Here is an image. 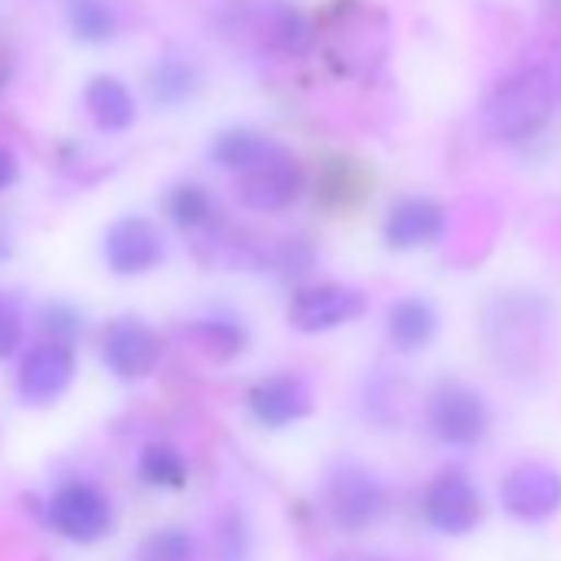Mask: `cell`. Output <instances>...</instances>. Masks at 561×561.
Masks as SVG:
<instances>
[{
	"label": "cell",
	"mask_w": 561,
	"mask_h": 561,
	"mask_svg": "<svg viewBox=\"0 0 561 561\" xmlns=\"http://www.w3.org/2000/svg\"><path fill=\"white\" fill-rule=\"evenodd\" d=\"M139 472H142L146 482H152V485L182 489L185 479H188V462H185V456H182L175 446L156 443V446H146V449H142Z\"/></svg>",
	"instance_id": "19"
},
{
	"label": "cell",
	"mask_w": 561,
	"mask_h": 561,
	"mask_svg": "<svg viewBox=\"0 0 561 561\" xmlns=\"http://www.w3.org/2000/svg\"><path fill=\"white\" fill-rule=\"evenodd\" d=\"M87 110L103 133H126L136 123V100L116 77H93L87 83Z\"/></svg>",
	"instance_id": "14"
},
{
	"label": "cell",
	"mask_w": 561,
	"mask_h": 561,
	"mask_svg": "<svg viewBox=\"0 0 561 561\" xmlns=\"http://www.w3.org/2000/svg\"><path fill=\"white\" fill-rule=\"evenodd\" d=\"M311 403H314L311 387L295 374L267 377L248 393V407H251L254 420L261 426H271V430H280V426H291V423L305 420L311 413Z\"/></svg>",
	"instance_id": "12"
},
{
	"label": "cell",
	"mask_w": 561,
	"mask_h": 561,
	"mask_svg": "<svg viewBox=\"0 0 561 561\" xmlns=\"http://www.w3.org/2000/svg\"><path fill=\"white\" fill-rule=\"evenodd\" d=\"M24 344V318L21 308L11 295L0 291V360H8L18 354V347Z\"/></svg>",
	"instance_id": "25"
},
{
	"label": "cell",
	"mask_w": 561,
	"mask_h": 561,
	"mask_svg": "<svg viewBox=\"0 0 561 561\" xmlns=\"http://www.w3.org/2000/svg\"><path fill=\"white\" fill-rule=\"evenodd\" d=\"M44 328L54 334L57 344H70L80 334V314L70 311L67 305H50L47 314H44Z\"/></svg>",
	"instance_id": "26"
},
{
	"label": "cell",
	"mask_w": 561,
	"mask_h": 561,
	"mask_svg": "<svg viewBox=\"0 0 561 561\" xmlns=\"http://www.w3.org/2000/svg\"><path fill=\"white\" fill-rule=\"evenodd\" d=\"M70 31L83 44H106L116 37L119 18L106 0H70Z\"/></svg>",
	"instance_id": "18"
},
{
	"label": "cell",
	"mask_w": 561,
	"mask_h": 561,
	"mask_svg": "<svg viewBox=\"0 0 561 561\" xmlns=\"http://www.w3.org/2000/svg\"><path fill=\"white\" fill-rule=\"evenodd\" d=\"M499 502L518 522H545L561 508V472L545 462H522L502 479Z\"/></svg>",
	"instance_id": "5"
},
{
	"label": "cell",
	"mask_w": 561,
	"mask_h": 561,
	"mask_svg": "<svg viewBox=\"0 0 561 561\" xmlns=\"http://www.w3.org/2000/svg\"><path fill=\"white\" fill-rule=\"evenodd\" d=\"M103 257H106L110 271H116L123 277L146 274V271H152V267L162 264V257H165V238H162V231L149 218L129 215V218H119L106 231V238H103Z\"/></svg>",
	"instance_id": "8"
},
{
	"label": "cell",
	"mask_w": 561,
	"mask_h": 561,
	"mask_svg": "<svg viewBox=\"0 0 561 561\" xmlns=\"http://www.w3.org/2000/svg\"><path fill=\"white\" fill-rule=\"evenodd\" d=\"M426 518L443 535H469L482 522V495L462 472H443L426 489Z\"/></svg>",
	"instance_id": "10"
},
{
	"label": "cell",
	"mask_w": 561,
	"mask_h": 561,
	"mask_svg": "<svg viewBox=\"0 0 561 561\" xmlns=\"http://www.w3.org/2000/svg\"><path fill=\"white\" fill-rule=\"evenodd\" d=\"M192 337H195V344H198L208 357H215V360H228V357H234V354L244 351V328H238V324L228 321V318L198 321V324L192 328Z\"/></svg>",
	"instance_id": "21"
},
{
	"label": "cell",
	"mask_w": 561,
	"mask_h": 561,
	"mask_svg": "<svg viewBox=\"0 0 561 561\" xmlns=\"http://www.w3.org/2000/svg\"><path fill=\"white\" fill-rule=\"evenodd\" d=\"M169 215H172V221H175L179 228L195 231V228H202V225L211 221L215 202H211V195H208L202 185L182 182V185H175V188L169 192Z\"/></svg>",
	"instance_id": "20"
},
{
	"label": "cell",
	"mask_w": 561,
	"mask_h": 561,
	"mask_svg": "<svg viewBox=\"0 0 561 561\" xmlns=\"http://www.w3.org/2000/svg\"><path fill=\"white\" fill-rule=\"evenodd\" d=\"M50 525L70 541L90 545L113 528V505L100 489L87 482H70L50 499Z\"/></svg>",
	"instance_id": "7"
},
{
	"label": "cell",
	"mask_w": 561,
	"mask_h": 561,
	"mask_svg": "<svg viewBox=\"0 0 561 561\" xmlns=\"http://www.w3.org/2000/svg\"><path fill=\"white\" fill-rule=\"evenodd\" d=\"M274 37H277V44L285 47L288 54H311V47H314V27L308 24V18L305 14H298V11H291V8H285L277 14V24H274Z\"/></svg>",
	"instance_id": "23"
},
{
	"label": "cell",
	"mask_w": 561,
	"mask_h": 561,
	"mask_svg": "<svg viewBox=\"0 0 561 561\" xmlns=\"http://www.w3.org/2000/svg\"><path fill=\"white\" fill-rule=\"evenodd\" d=\"M446 231V208L433 198H403L390 208L383 238L390 248L407 251L439 241Z\"/></svg>",
	"instance_id": "13"
},
{
	"label": "cell",
	"mask_w": 561,
	"mask_h": 561,
	"mask_svg": "<svg viewBox=\"0 0 561 561\" xmlns=\"http://www.w3.org/2000/svg\"><path fill=\"white\" fill-rule=\"evenodd\" d=\"M324 502L337 528L344 531H364L370 528L383 508H387V492L380 479L357 466V462H341L324 485Z\"/></svg>",
	"instance_id": "3"
},
{
	"label": "cell",
	"mask_w": 561,
	"mask_h": 561,
	"mask_svg": "<svg viewBox=\"0 0 561 561\" xmlns=\"http://www.w3.org/2000/svg\"><path fill=\"white\" fill-rule=\"evenodd\" d=\"M277 142L254 133V129H225L215 142H211V159L228 169V172H244L251 165H257Z\"/></svg>",
	"instance_id": "16"
},
{
	"label": "cell",
	"mask_w": 561,
	"mask_h": 561,
	"mask_svg": "<svg viewBox=\"0 0 561 561\" xmlns=\"http://www.w3.org/2000/svg\"><path fill=\"white\" fill-rule=\"evenodd\" d=\"M248 525L238 512H228L218 522V561H248Z\"/></svg>",
	"instance_id": "24"
},
{
	"label": "cell",
	"mask_w": 561,
	"mask_h": 561,
	"mask_svg": "<svg viewBox=\"0 0 561 561\" xmlns=\"http://www.w3.org/2000/svg\"><path fill=\"white\" fill-rule=\"evenodd\" d=\"M551 106H554V90L545 70L531 67L522 70L515 77H508L505 83H499L492 90V96L485 100V129L502 139V142H522L531 139L535 133H541L551 119Z\"/></svg>",
	"instance_id": "1"
},
{
	"label": "cell",
	"mask_w": 561,
	"mask_h": 561,
	"mask_svg": "<svg viewBox=\"0 0 561 561\" xmlns=\"http://www.w3.org/2000/svg\"><path fill=\"white\" fill-rule=\"evenodd\" d=\"M136 558L139 561H195V538L179 525L156 528L142 538Z\"/></svg>",
	"instance_id": "22"
},
{
	"label": "cell",
	"mask_w": 561,
	"mask_h": 561,
	"mask_svg": "<svg viewBox=\"0 0 561 561\" xmlns=\"http://www.w3.org/2000/svg\"><path fill=\"white\" fill-rule=\"evenodd\" d=\"M14 182H18V159H14L11 149L0 146V192L11 188Z\"/></svg>",
	"instance_id": "27"
},
{
	"label": "cell",
	"mask_w": 561,
	"mask_h": 561,
	"mask_svg": "<svg viewBox=\"0 0 561 561\" xmlns=\"http://www.w3.org/2000/svg\"><path fill=\"white\" fill-rule=\"evenodd\" d=\"M159 337L136 318H119L103 337V364L119 380H142L159 364Z\"/></svg>",
	"instance_id": "11"
},
{
	"label": "cell",
	"mask_w": 561,
	"mask_h": 561,
	"mask_svg": "<svg viewBox=\"0 0 561 561\" xmlns=\"http://www.w3.org/2000/svg\"><path fill=\"white\" fill-rule=\"evenodd\" d=\"M73 374H77L73 347L47 341V344H37L24 354L21 374H18V390H21L24 403L47 407L67 393V387L73 383Z\"/></svg>",
	"instance_id": "9"
},
{
	"label": "cell",
	"mask_w": 561,
	"mask_h": 561,
	"mask_svg": "<svg viewBox=\"0 0 561 561\" xmlns=\"http://www.w3.org/2000/svg\"><path fill=\"white\" fill-rule=\"evenodd\" d=\"M334 561H387V558H380V554H367V551H344V554H337Z\"/></svg>",
	"instance_id": "28"
},
{
	"label": "cell",
	"mask_w": 561,
	"mask_h": 561,
	"mask_svg": "<svg viewBox=\"0 0 561 561\" xmlns=\"http://www.w3.org/2000/svg\"><path fill=\"white\" fill-rule=\"evenodd\" d=\"M426 420H430L433 436L456 449L476 446L489 430L485 400L469 383H459V380H446L430 393Z\"/></svg>",
	"instance_id": "2"
},
{
	"label": "cell",
	"mask_w": 561,
	"mask_h": 561,
	"mask_svg": "<svg viewBox=\"0 0 561 561\" xmlns=\"http://www.w3.org/2000/svg\"><path fill=\"white\" fill-rule=\"evenodd\" d=\"M149 90L165 106L185 103L198 90V70L188 60H182V57H162L156 64V70L149 73Z\"/></svg>",
	"instance_id": "17"
},
{
	"label": "cell",
	"mask_w": 561,
	"mask_h": 561,
	"mask_svg": "<svg viewBox=\"0 0 561 561\" xmlns=\"http://www.w3.org/2000/svg\"><path fill=\"white\" fill-rule=\"evenodd\" d=\"M367 311V298L351 285H318L295 295L288 308V321L301 334H324L357 321Z\"/></svg>",
	"instance_id": "6"
},
{
	"label": "cell",
	"mask_w": 561,
	"mask_h": 561,
	"mask_svg": "<svg viewBox=\"0 0 561 561\" xmlns=\"http://www.w3.org/2000/svg\"><path fill=\"white\" fill-rule=\"evenodd\" d=\"M436 328H439L436 311L423 298H403V301H397L390 308V318H387L390 341L400 351H423L436 337Z\"/></svg>",
	"instance_id": "15"
},
{
	"label": "cell",
	"mask_w": 561,
	"mask_h": 561,
	"mask_svg": "<svg viewBox=\"0 0 561 561\" xmlns=\"http://www.w3.org/2000/svg\"><path fill=\"white\" fill-rule=\"evenodd\" d=\"M301 185L305 172L285 146H274L257 165L238 172V198L254 211L288 208L301 195Z\"/></svg>",
	"instance_id": "4"
}]
</instances>
